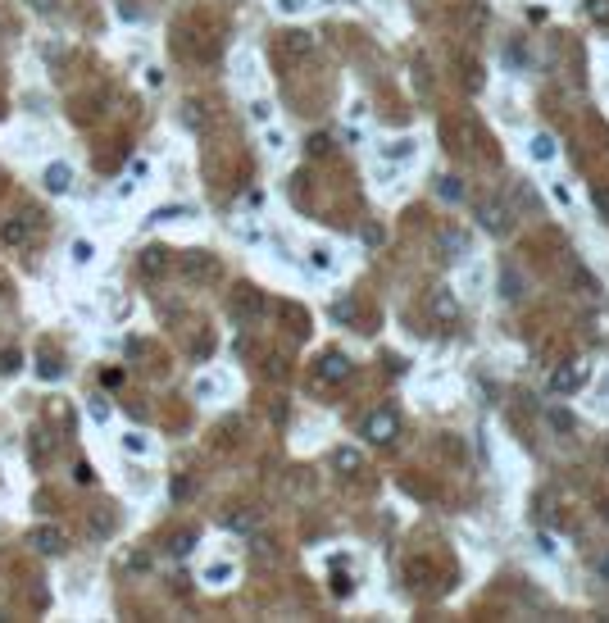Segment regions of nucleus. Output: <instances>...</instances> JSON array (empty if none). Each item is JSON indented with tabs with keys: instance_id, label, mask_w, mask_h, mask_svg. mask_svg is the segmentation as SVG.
I'll return each mask as SVG.
<instances>
[{
	"instance_id": "nucleus-27",
	"label": "nucleus",
	"mask_w": 609,
	"mask_h": 623,
	"mask_svg": "<svg viewBox=\"0 0 609 623\" xmlns=\"http://www.w3.org/2000/svg\"><path fill=\"white\" fill-rule=\"evenodd\" d=\"M605 519H609V510H605Z\"/></svg>"
},
{
	"instance_id": "nucleus-14",
	"label": "nucleus",
	"mask_w": 609,
	"mask_h": 623,
	"mask_svg": "<svg viewBox=\"0 0 609 623\" xmlns=\"http://www.w3.org/2000/svg\"><path fill=\"white\" fill-rule=\"evenodd\" d=\"M287 51H292V55H305V51H309V32H287Z\"/></svg>"
},
{
	"instance_id": "nucleus-3",
	"label": "nucleus",
	"mask_w": 609,
	"mask_h": 623,
	"mask_svg": "<svg viewBox=\"0 0 609 623\" xmlns=\"http://www.w3.org/2000/svg\"><path fill=\"white\" fill-rule=\"evenodd\" d=\"M395 428H400V419H395V409H378V414L369 419V428H364V437L369 442H391Z\"/></svg>"
},
{
	"instance_id": "nucleus-23",
	"label": "nucleus",
	"mask_w": 609,
	"mask_h": 623,
	"mask_svg": "<svg viewBox=\"0 0 609 623\" xmlns=\"http://www.w3.org/2000/svg\"><path fill=\"white\" fill-rule=\"evenodd\" d=\"M500 287H505V296H509V301L518 296V277H514V273H505V282H500Z\"/></svg>"
},
{
	"instance_id": "nucleus-5",
	"label": "nucleus",
	"mask_w": 609,
	"mask_h": 623,
	"mask_svg": "<svg viewBox=\"0 0 609 623\" xmlns=\"http://www.w3.org/2000/svg\"><path fill=\"white\" fill-rule=\"evenodd\" d=\"M69 182H73V169L69 164H51V169H46V191L60 196V191H69Z\"/></svg>"
},
{
	"instance_id": "nucleus-4",
	"label": "nucleus",
	"mask_w": 609,
	"mask_h": 623,
	"mask_svg": "<svg viewBox=\"0 0 609 623\" xmlns=\"http://www.w3.org/2000/svg\"><path fill=\"white\" fill-rule=\"evenodd\" d=\"M32 546H37L41 555H60V551H64V532H60V528H37V532H32Z\"/></svg>"
},
{
	"instance_id": "nucleus-6",
	"label": "nucleus",
	"mask_w": 609,
	"mask_h": 623,
	"mask_svg": "<svg viewBox=\"0 0 609 623\" xmlns=\"http://www.w3.org/2000/svg\"><path fill=\"white\" fill-rule=\"evenodd\" d=\"M346 373H351V360L346 355H323V364H318V378H327V382L346 378Z\"/></svg>"
},
{
	"instance_id": "nucleus-13",
	"label": "nucleus",
	"mask_w": 609,
	"mask_h": 623,
	"mask_svg": "<svg viewBox=\"0 0 609 623\" xmlns=\"http://www.w3.org/2000/svg\"><path fill=\"white\" fill-rule=\"evenodd\" d=\"M336 468L355 473V468H360V450H336Z\"/></svg>"
},
{
	"instance_id": "nucleus-8",
	"label": "nucleus",
	"mask_w": 609,
	"mask_h": 623,
	"mask_svg": "<svg viewBox=\"0 0 609 623\" xmlns=\"http://www.w3.org/2000/svg\"><path fill=\"white\" fill-rule=\"evenodd\" d=\"M23 237H27V223H18V218H9V223L0 228V242H5V246H18Z\"/></svg>"
},
{
	"instance_id": "nucleus-16",
	"label": "nucleus",
	"mask_w": 609,
	"mask_h": 623,
	"mask_svg": "<svg viewBox=\"0 0 609 623\" xmlns=\"http://www.w3.org/2000/svg\"><path fill=\"white\" fill-rule=\"evenodd\" d=\"M237 310H246V314H250V310H259V296L250 291V287H241V296H237Z\"/></svg>"
},
{
	"instance_id": "nucleus-18",
	"label": "nucleus",
	"mask_w": 609,
	"mask_h": 623,
	"mask_svg": "<svg viewBox=\"0 0 609 623\" xmlns=\"http://www.w3.org/2000/svg\"><path fill=\"white\" fill-rule=\"evenodd\" d=\"M573 282L582 287V291H601V287H596V277L587 273V268H573Z\"/></svg>"
},
{
	"instance_id": "nucleus-11",
	"label": "nucleus",
	"mask_w": 609,
	"mask_h": 623,
	"mask_svg": "<svg viewBox=\"0 0 609 623\" xmlns=\"http://www.w3.org/2000/svg\"><path fill=\"white\" fill-rule=\"evenodd\" d=\"M591 205H596L601 218H609V187H596V182H591Z\"/></svg>"
},
{
	"instance_id": "nucleus-26",
	"label": "nucleus",
	"mask_w": 609,
	"mask_h": 623,
	"mask_svg": "<svg viewBox=\"0 0 609 623\" xmlns=\"http://www.w3.org/2000/svg\"><path fill=\"white\" fill-rule=\"evenodd\" d=\"M596 573H601V578H609V560H601V564H596Z\"/></svg>"
},
{
	"instance_id": "nucleus-20",
	"label": "nucleus",
	"mask_w": 609,
	"mask_h": 623,
	"mask_svg": "<svg viewBox=\"0 0 609 623\" xmlns=\"http://www.w3.org/2000/svg\"><path fill=\"white\" fill-rule=\"evenodd\" d=\"M437 314L441 319H455V301H450V296H437Z\"/></svg>"
},
{
	"instance_id": "nucleus-12",
	"label": "nucleus",
	"mask_w": 609,
	"mask_h": 623,
	"mask_svg": "<svg viewBox=\"0 0 609 623\" xmlns=\"http://www.w3.org/2000/svg\"><path fill=\"white\" fill-rule=\"evenodd\" d=\"M550 428H559V433H573V414H568V409H550Z\"/></svg>"
},
{
	"instance_id": "nucleus-24",
	"label": "nucleus",
	"mask_w": 609,
	"mask_h": 623,
	"mask_svg": "<svg viewBox=\"0 0 609 623\" xmlns=\"http://www.w3.org/2000/svg\"><path fill=\"white\" fill-rule=\"evenodd\" d=\"M228 573H232V569H228V564H214V569H209V582H223V578H228Z\"/></svg>"
},
{
	"instance_id": "nucleus-21",
	"label": "nucleus",
	"mask_w": 609,
	"mask_h": 623,
	"mask_svg": "<svg viewBox=\"0 0 609 623\" xmlns=\"http://www.w3.org/2000/svg\"><path fill=\"white\" fill-rule=\"evenodd\" d=\"M18 369V350H5V355H0V373H14Z\"/></svg>"
},
{
	"instance_id": "nucleus-1",
	"label": "nucleus",
	"mask_w": 609,
	"mask_h": 623,
	"mask_svg": "<svg viewBox=\"0 0 609 623\" xmlns=\"http://www.w3.org/2000/svg\"><path fill=\"white\" fill-rule=\"evenodd\" d=\"M478 223L487 228V232L505 237V232H509V209L500 205V200H482V205H478Z\"/></svg>"
},
{
	"instance_id": "nucleus-25",
	"label": "nucleus",
	"mask_w": 609,
	"mask_h": 623,
	"mask_svg": "<svg viewBox=\"0 0 609 623\" xmlns=\"http://www.w3.org/2000/svg\"><path fill=\"white\" fill-rule=\"evenodd\" d=\"M32 5L41 9V14H51V9H55V0H32Z\"/></svg>"
},
{
	"instance_id": "nucleus-2",
	"label": "nucleus",
	"mask_w": 609,
	"mask_h": 623,
	"mask_svg": "<svg viewBox=\"0 0 609 623\" xmlns=\"http://www.w3.org/2000/svg\"><path fill=\"white\" fill-rule=\"evenodd\" d=\"M182 273H187L191 282H214V277H218V264H214V255L196 251V255H187V260H182Z\"/></svg>"
},
{
	"instance_id": "nucleus-17",
	"label": "nucleus",
	"mask_w": 609,
	"mask_h": 623,
	"mask_svg": "<svg viewBox=\"0 0 609 623\" xmlns=\"http://www.w3.org/2000/svg\"><path fill=\"white\" fill-rule=\"evenodd\" d=\"M437 191H441V196H446V200H459V196H464V187H459V178H446V182H441V187H437Z\"/></svg>"
},
{
	"instance_id": "nucleus-10",
	"label": "nucleus",
	"mask_w": 609,
	"mask_h": 623,
	"mask_svg": "<svg viewBox=\"0 0 609 623\" xmlns=\"http://www.w3.org/2000/svg\"><path fill=\"white\" fill-rule=\"evenodd\" d=\"M532 155L537 159H555V141H550L546 132H537V137H532Z\"/></svg>"
},
{
	"instance_id": "nucleus-9",
	"label": "nucleus",
	"mask_w": 609,
	"mask_h": 623,
	"mask_svg": "<svg viewBox=\"0 0 609 623\" xmlns=\"http://www.w3.org/2000/svg\"><path fill=\"white\" fill-rule=\"evenodd\" d=\"M550 387H555V391H573L577 387V369H559L555 378H550Z\"/></svg>"
},
{
	"instance_id": "nucleus-19",
	"label": "nucleus",
	"mask_w": 609,
	"mask_h": 623,
	"mask_svg": "<svg viewBox=\"0 0 609 623\" xmlns=\"http://www.w3.org/2000/svg\"><path fill=\"white\" fill-rule=\"evenodd\" d=\"M386 155H391V159H405V155H414V141H391V146H386Z\"/></svg>"
},
{
	"instance_id": "nucleus-22",
	"label": "nucleus",
	"mask_w": 609,
	"mask_h": 623,
	"mask_svg": "<svg viewBox=\"0 0 609 623\" xmlns=\"http://www.w3.org/2000/svg\"><path fill=\"white\" fill-rule=\"evenodd\" d=\"M191 542H196V537H191V532H182V537H173V551H178V555H187V551H191Z\"/></svg>"
},
{
	"instance_id": "nucleus-7",
	"label": "nucleus",
	"mask_w": 609,
	"mask_h": 623,
	"mask_svg": "<svg viewBox=\"0 0 609 623\" xmlns=\"http://www.w3.org/2000/svg\"><path fill=\"white\" fill-rule=\"evenodd\" d=\"M164 264H169V260H164V251H159V246H150V251L146 255H141V273H164Z\"/></svg>"
},
{
	"instance_id": "nucleus-15",
	"label": "nucleus",
	"mask_w": 609,
	"mask_h": 623,
	"mask_svg": "<svg viewBox=\"0 0 609 623\" xmlns=\"http://www.w3.org/2000/svg\"><path fill=\"white\" fill-rule=\"evenodd\" d=\"M587 14H591L596 23H609V0H587Z\"/></svg>"
}]
</instances>
